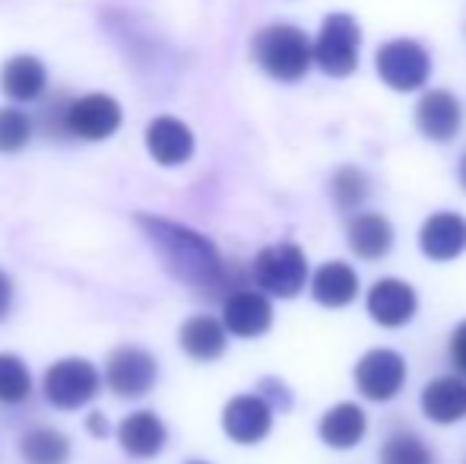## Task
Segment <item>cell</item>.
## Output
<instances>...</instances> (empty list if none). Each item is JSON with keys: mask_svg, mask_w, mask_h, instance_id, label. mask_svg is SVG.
<instances>
[{"mask_svg": "<svg viewBox=\"0 0 466 464\" xmlns=\"http://www.w3.org/2000/svg\"><path fill=\"white\" fill-rule=\"evenodd\" d=\"M137 226L147 235L153 252L159 254L162 267L175 280L194 286L200 293H216L226 286V264L222 254L207 235L175 220L156 217V213H137Z\"/></svg>", "mask_w": 466, "mask_h": 464, "instance_id": "cell-1", "label": "cell"}, {"mask_svg": "<svg viewBox=\"0 0 466 464\" xmlns=\"http://www.w3.org/2000/svg\"><path fill=\"white\" fill-rule=\"evenodd\" d=\"M254 61L267 77L282 83H295L311 67V42L301 29L286 23H273L254 36Z\"/></svg>", "mask_w": 466, "mask_h": 464, "instance_id": "cell-2", "label": "cell"}, {"mask_svg": "<svg viewBox=\"0 0 466 464\" xmlns=\"http://www.w3.org/2000/svg\"><path fill=\"white\" fill-rule=\"evenodd\" d=\"M102 388V376L89 359L83 356H67L57 359L45 369L42 391L45 401L57 410H80L98 395Z\"/></svg>", "mask_w": 466, "mask_h": 464, "instance_id": "cell-3", "label": "cell"}, {"mask_svg": "<svg viewBox=\"0 0 466 464\" xmlns=\"http://www.w3.org/2000/svg\"><path fill=\"white\" fill-rule=\"evenodd\" d=\"M359 42L362 32L356 19L346 13H330L320 26L318 42L311 45V57L327 77H350L359 64Z\"/></svg>", "mask_w": 466, "mask_h": 464, "instance_id": "cell-4", "label": "cell"}, {"mask_svg": "<svg viewBox=\"0 0 466 464\" xmlns=\"http://www.w3.org/2000/svg\"><path fill=\"white\" fill-rule=\"evenodd\" d=\"M254 280L264 293L279 299H292L301 293L308 280V261L305 252L292 242H279V245H270L258 254L254 261Z\"/></svg>", "mask_w": 466, "mask_h": 464, "instance_id": "cell-5", "label": "cell"}, {"mask_svg": "<svg viewBox=\"0 0 466 464\" xmlns=\"http://www.w3.org/2000/svg\"><path fill=\"white\" fill-rule=\"evenodd\" d=\"M121 118L124 112L117 106V99H111L105 93H89L67 102V108H64V130L70 137L98 143V140H108L121 128Z\"/></svg>", "mask_w": 466, "mask_h": 464, "instance_id": "cell-6", "label": "cell"}, {"mask_svg": "<svg viewBox=\"0 0 466 464\" xmlns=\"http://www.w3.org/2000/svg\"><path fill=\"white\" fill-rule=\"evenodd\" d=\"M378 74L390 89L412 93V89L422 87L431 74L429 51H425L419 42H410V38L387 42L384 48L378 51Z\"/></svg>", "mask_w": 466, "mask_h": 464, "instance_id": "cell-7", "label": "cell"}, {"mask_svg": "<svg viewBox=\"0 0 466 464\" xmlns=\"http://www.w3.org/2000/svg\"><path fill=\"white\" fill-rule=\"evenodd\" d=\"M159 378V363L143 347H117L105 363V385L117 397H143Z\"/></svg>", "mask_w": 466, "mask_h": 464, "instance_id": "cell-8", "label": "cell"}, {"mask_svg": "<svg viewBox=\"0 0 466 464\" xmlns=\"http://www.w3.org/2000/svg\"><path fill=\"white\" fill-rule=\"evenodd\" d=\"M222 429L238 446H254L273 429V407L258 395H238L222 410Z\"/></svg>", "mask_w": 466, "mask_h": 464, "instance_id": "cell-9", "label": "cell"}, {"mask_svg": "<svg viewBox=\"0 0 466 464\" xmlns=\"http://www.w3.org/2000/svg\"><path fill=\"white\" fill-rule=\"evenodd\" d=\"M406 382V363L393 350H371L359 359L356 385L371 401H390Z\"/></svg>", "mask_w": 466, "mask_h": 464, "instance_id": "cell-10", "label": "cell"}, {"mask_svg": "<svg viewBox=\"0 0 466 464\" xmlns=\"http://www.w3.org/2000/svg\"><path fill=\"white\" fill-rule=\"evenodd\" d=\"M273 325L270 299L258 290H235L222 303V328L235 337H260Z\"/></svg>", "mask_w": 466, "mask_h": 464, "instance_id": "cell-11", "label": "cell"}, {"mask_svg": "<svg viewBox=\"0 0 466 464\" xmlns=\"http://www.w3.org/2000/svg\"><path fill=\"white\" fill-rule=\"evenodd\" d=\"M147 150L159 166H181L194 156V130L181 118L159 115L147 124Z\"/></svg>", "mask_w": 466, "mask_h": 464, "instance_id": "cell-12", "label": "cell"}, {"mask_svg": "<svg viewBox=\"0 0 466 464\" xmlns=\"http://www.w3.org/2000/svg\"><path fill=\"white\" fill-rule=\"evenodd\" d=\"M117 442L130 459H156L166 449L168 429L156 410H134L117 423Z\"/></svg>", "mask_w": 466, "mask_h": 464, "instance_id": "cell-13", "label": "cell"}, {"mask_svg": "<svg viewBox=\"0 0 466 464\" xmlns=\"http://www.w3.org/2000/svg\"><path fill=\"white\" fill-rule=\"evenodd\" d=\"M369 312L374 322L384 325V328H400V325H406L416 315V293L403 280H378L369 293Z\"/></svg>", "mask_w": 466, "mask_h": 464, "instance_id": "cell-14", "label": "cell"}, {"mask_svg": "<svg viewBox=\"0 0 466 464\" xmlns=\"http://www.w3.org/2000/svg\"><path fill=\"white\" fill-rule=\"evenodd\" d=\"M461 102L454 99L444 89H435V93H425L416 106V124L429 140L444 143L454 140L457 130H461Z\"/></svg>", "mask_w": 466, "mask_h": 464, "instance_id": "cell-15", "label": "cell"}, {"mask_svg": "<svg viewBox=\"0 0 466 464\" xmlns=\"http://www.w3.org/2000/svg\"><path fill=\"white\" fill-rule=\"evenodd\" d=\"M419 245L431 261H454L466 252V220L461 213H431L419 232Z\"/></svg>", "mask_w": 466, "mask_h": 464, "instance_id": "cell-16", "label": "cell"}, {"mask_svg": "<svg viewBox=\"0 0 466 464\" xmlns=\"http://www.w3.org/2000/svg\"><path fill=\"white\" fill-rule=\"evenodd\" d=\"M0 89L13 102H35L48 89V70L38 57L16 55L0 67Z\"/></svg>", "mask_w": 466, "mask_h": 464, "instance_id": "cell-17", "label": "cell"}, {"mask_svg": "<svg viewBox=\"0 0 466 464\" xmlns=\"http://www.w3.org/2000/svg\"><path fill=\"white\" fill-rule=\"evenodd\" d=\"M181 350L187 353L190 359L197 363H213L226 353V328H222L219 318L213 315H194L181 325V335H178Z\"/></svg>", "mask_w": 466, "mask_h": 464, "instance_id": "cell-18", "label": "cell"}, {"mask_svg": "<svg viewBox=\"0 0 466 464\" xmlns=\"http://www.w3.org/2000/svg\"><path fill=\"white\" fill-rule=\"evenodd\" d=\"M422 410L435 423H457L466 417V382L457 376H441L422 391Z\"/></svg>", "mask_w": 466, "mask_h": 464, "instance_id": "cell-19", "label": "cell"}, {"mask_svg": "<svg viewBox=\"0 0 466 464\" xmlns=\"http://www.w3.org/2000/svg\"><path fill=\"white\" fill-rule=\"evenodd\" d=\"M311 293L320 305H327V309H339V305H346V303L356 299L359 277L350 264H343V261H327V264H320V271L314 273Z\"/></svg>", "mask_w": 466, "mask_h": 464, "instance_id": "cell-20", "label": "cell"}, {"mask_svg": "<svg viewBox=\"0 0 466 464\" xmlns=\"http://www.w3.org/2000/svg\"><path fill=\"white\" fill-rule=\"evenodd\" d=\"M365 436V414L356 404H337L324 414L320 420V439L330 449H352L359 446Z\"/></svg>", "mask_w": 466, "mask_h": 464, "instance_id": "cell-21", "label": "cell"}, {"mask_svg": "<svg viewBox=\"0 0 466 464\" xmlns=\"http://www.w3.org/2000/svg\"><path fill=\"white\" fill-rule=\"evenodd\" d=\"M350 245L365 261L384 258L393 245V226L380 213H362L350 223Z\"/></svg>", "mask_w": 466, "mask_h": 464, "instance_id": "cell-22", "label": "cell"}, {"mask_svg": "<svg viewBox=\"0 0 466 464\" xmlns=\"http://www.w3.org/2000/svg\"><path fill=\"white\" fill-rule=\"evenodd\" d=\"M19 459L25 464H67L70 461V439L61 429L38 427L23 433L19 439Z\"/></svg>", "mask_w": 466, "mask_h": 464, "instance_id": "cell-23", "label": "cell"}, {"mask_svg": "<svg viewBox=\"0 0 466 464\" xmlns=\"http://www.w3.org/2000/svg\"><path fill=\"white\" fill-rule=\"evenodd\" d=\"M32 395V372L16 353H0V404H23Z\"/></svg>", "mask_w": 466, "mask_h": 464, "instance_id": "cell-24", "label": "cell"}, {"mask_svg": "<svg viewBox=\"0 0 466 464\" xmlns=\"http://www.w3.org/2000/svg\"><path fill=\"white\" fill-rule=\"evenodd\" d=\"M380 464H431V452L419 436L397 433L384 442L380 452Z\"/></svg>", "mask_w": 466, "mask_h": 464, "instance_id": "cell-25", "label": "cell"}, {"mask_svg": "<svg viewBox=\"0 0 466 464\" xmlns=\"http://www.w3.org/2000/svg\"><path fill=\"white\" fill-rule=\"evenodd\" d=\"M32 137V118L23 108H0V153H19Z\"/></svg>", "mask_w": 466, "mask_h": 464, "instance_id": "cell-26", "label": "cell"}, {"mask_svg": "<svg viewBox=\"0 0 466 464\" xmlns=\"http://www.w3.org/2000/svg\"><path fill=\"white\" fill-rule=\"evenodd\" d=\"M365 194H369V179H365L356 166H346L333 175V198H337L339 207H346V211L359 207Z\"/></svg>", "mask_w": 466, "mask_h": 464, "instance_id": "cell-27", "label": "cell"}, {"mask_svg": "<svg viewBox=\"0 0 466 464\" xmlns=\"http://www.w3.org/2000/svg\"><path fill=\"white\" fill-rule=\"evenodd\" d=\"M67 102L70 99H55V102H48V106L42 108V128H45V134H48V137L67 134V130H64V108H67Z\"/></svg>", "mask_w": 466, "mask_h": 464, "instance_id": "cell-28", "label": "cell"}, {"mask_svg": "<svg viewBox=\"0 0 466 464\" xmlns=\"http://www.w3.org/2000/svg\"><path fill=\"white\" fill-rule=\"evenodd\" d=\"M451 353H454L457 369H461L463 376H466V322L454 331V341H451Z\"/></svg>", "mask_w": 466, "mask_h": 464, "instance_id": "cell-29", "label": "cell"}, {"mask_svg": "<svg viewBox=\"0 0 466 464\" xmlns=\"http://www.w3.org/2000/svg\"><path fill=\"white\" fill-rule=\"evenodd\" d=\"M10 305H13V280L0 271V322L10 315Z\"/></svg>", "mask_w": 466, "mask_h": 464, "instance_id": "cell-30", "label": "cell"}, {"mask_svg": "<svg viewBox=\"0 0 466 464\" xmlns=\"http://www.w3.org/2000/svg\"><path fill=\"white\" fill-rule=\"evenodd\" d=\"M86 429L96 436V439H105V436H108V420H105V414H89Z\"/></svg>", "mask_w": 466, "mask_h": 464, "instance_id": "cell-31", "label": "cell"}, {"mask_svg": "<svg viewBox=\"0 0 466 464\" xmlns=\"http://www.w3.org/2000/svg\"><path fill=\"white\" fill-rule=\"evenodd\" d=\"M461 181H463V188H466V153H463V160H461Z\"/></svg>", "mask_w": 466, "mask_h": 464, "instance_id": "cell-32", "label": "cell"}, {"mask_svg": "<svg viewBox=\"0 0 466 464\" xmlns=\"http://www.w3.org/2000/svg\"><path fill=\"white\" fill-rule=\"evenodd\" d=\"M187 464H209V461H187Z\"/></svg>", "mask_w": 466, "mask_h": 464, "instance_id": "cell-33", "label": "cell"}]
</instances>
